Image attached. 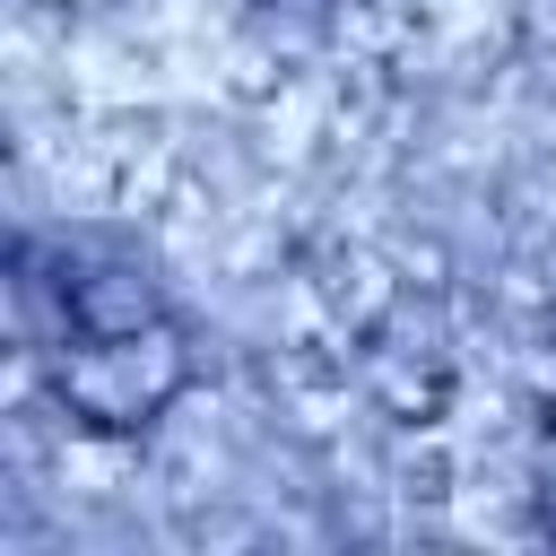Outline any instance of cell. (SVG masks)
Returning a JSON list of instances; mask_svg holds the SVG:
<instances>
[{
  "label": "cell",
  "mask_w": 556,
  "mask_h": 556,
  "mask_svg": "<svg viewBox=\"0 0 556 556\" xmlns=\"http://www.w3.org/2000/svg\"><path fill=\"white\" fill-rule=\"evenodd\" d=\"M539 521L556 539V426H547V452H539Z\"/></svg>",
  "instance_id": "cell-2"
},
{
  "label": "cell",
  "mask_w": 556,
  "mask_h": 556,
  "mask_svg": "<svg viewBox=\"0 0 556 556\" xmlns=\"http://www.w3.org/2000/svg\"><path fill=\"white\" fill-rule=\"evenodd\" d=\"M35 339H43V374H52L61 408L78 426H96V434L148 426L191 382L174 313L130 269H78V278H61L52 313L35 304Z\"/></svg>",
  "instance_id": "cell-1"
}]
</instances>
